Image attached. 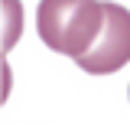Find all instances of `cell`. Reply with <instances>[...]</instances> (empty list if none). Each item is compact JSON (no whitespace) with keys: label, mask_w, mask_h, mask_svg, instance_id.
Here are the masks:
<instances>
[{"label":"cell","mask_w":130,"mask_h":124,"mask_svg":"<svg viewBox=\"0 0 130 124\" xmlns=\"http://www.w3.org/2000/svg\"><path fill=\"white\" fill-rule=\"evenodd\" d=\"M36 30L49 49L72 56L78 62L104 30V3L101 0H39Z\"/></svg>","instance_id":"1"},{"label":"cell","mask_w":130,"mask_h":124,"mask_svg":"<svg viewBox=\"0 0 130 124\" xmlns=\"http://www.w3.org/2000/svg\"><path fill=\"white\" fill-rule=\"evenodd\" d=\"M130 62V10L120 3H104V30L98 43L78 59V65L91 75H111Z\"/></svg>","instance_id":"2"}]
</instances>
